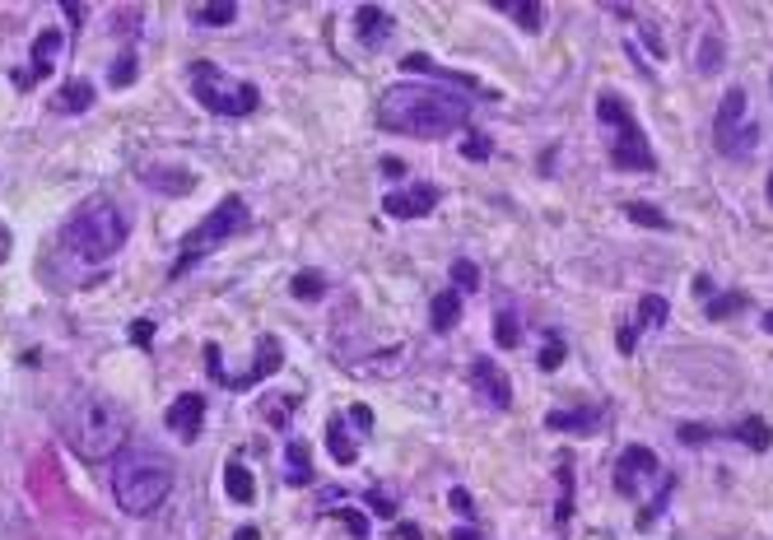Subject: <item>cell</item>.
Masks as SVG:
<instances>
[{"mask_svg": "<svg viewBox=\"0 0 773 540\" xmlns=\"http://www.w3.org/2000/svg\"><path fill=\"white\" fill-rule=\"evenodd\" d=\"M494 340H499V350H517L522 345V331H517V317L508 308L494 312Z\"/></svg>", "mask_w": 773, "mask_h": 540, "instance_id": "4316f807", "label": "cell"}, {"mask_svg": "<svg viewBox=\"0 0 773 540\" xmlns=\"http://www.w3.org/2000/svg\"><path fill=\"white\" fill-rule=\"evenodd\" d=\"M471 382L489 405H499V410L513 405V382H508V373H503L494 359H471Z\"/></svg>", "mask_w": 773, "mask_h": 540, "instance_id": "4fadbf2b", "label": "cell"}, {"mask_svg": "<svg viewBox=\"0 0 773 540\" xmlns=\"http://www.w3.org/2000/svg\"><path fill=\"white\" fill-rule=\"evenodd\" d=\"M163 424H168V429H173L182 443H196V438H201V424H205V396H196V392L177 396V401L168 405Z\"/></svg>", "mask_w": 773, "mask_h": 540, "instance_id": "7c38bea8", "label": "cell"}, {"mask_svg": "<svg viewBox=\"0 0 773 540\" xmlns=\"http://www.w3.org/2000/svg\"><path fill=\"white\" fill-rule=\"evenodd\" d=\"M448 499H452V508H457V513H471V494H466V489H452Z\"/></svg>", "mask_w": 773, "mask_h": 540, "instance_id": "f35d334b", "label": "cell"}, {"mask_svg": "<svg viewBox=\"0 0 773 540\" xmlns=\"http://www.w3.org/2000/svg\"><path fill=\"white\" fill-rule=\"evenodd\" d=\"M708 433L713 429H704V424H680V443H708Z\"/></svg>", "mask_w": 773, "mask_h": 540, "instance_id": "8d00e7d4", "label": "cell"}, {"mask_svg": "<svg viewBox=\"0 0 773 540\" xmlns=\"http://www.w3.org/2000/svg\"><path fill=\"white\" fill-rule=\"evenodd\" d=\"M131 336H136V345H150V336H154V322H145V317H140V322L131 326Z\"/></svg>", "mask_w": 773, "mask_h": 540, "instance_id": "74e56055", "label": "cell"}, {"mask_svg": "<svg viewBox=\"0 0 773 540\" xmlns=\"http://www.w3.org/2000/svg\"><path fill=\"white\" fill-rule=\"evenodd\" d=\"M285 480L294 489L312 485V452H308V443H299V438L285 447Z\"/></svg>", "mask_w": 773, "mask_h": 540, "instance_id": "e0dca14e", "label": "cell"}, {"mask_svg": "<svg viewBox=\"0 0 773 540\" xmlns=\"http://www.w3.org/2000/svg\"><path fill=\"white\" fill-rule=\"evenodd\" d=\"M457 317H462V289H443V294L429 303V322H434V331H452Z\"/></svg>", "mask_w": 773, "mask_h": 540, "instance_id": "ac0fdd59", "label": "cell"}, {"mask_svg": "<svg viewBox=\"0 0 773 540\" xmlns=\"http://www.w3.org/2000/svg\"><path fill=\"white\" fill-rule=\"evenodd\" d=\"M764 326H769V336H773V308H769V312H764Z\"/></svg>", "mask_w": 773, "mask_h": 540, "instance_id": "ee69618b", "label": "cell"}, {"mask_svg": "<svg viewBox=\"0 0 773 540\" xmlns=\"http://www.w3.org/2000/svg\"><path fill=\"white\" fill-rule=\"evenodd\" d=\"M326 447H331V457H336V466H354V443H350V433H345V419L340 415H331L326 419Z\"/></svg>", "mask_w": 773, "mask_h": 540, "instance_id": "d6986e66", "label": "cell"}, {"mask_svg": "<svg viewBox=\"0 0 773 540\" xmlns=\"http://www.w3.org/2000/svg\"><path fill=\"white\" fill-rule=\"evenodd\" d=\"M173 494V461L159 457V452H131V457L117 461V475H112V499L117 508L131 517H150L163 499Z\"/></svg>", "mask_w": 773, "mask_h": 540, "instance_id": "277c9868", "label": "cell"}, {"mask_svg": "<svg viewBox=\"0 0 773 540\" xmlns=\"http://www.w3.org/2000/svg\"><path fill=\"white\" fill-rule=\"evenodd\" d=\"M131 80H136V56H122V61L112 66V89H126Z\"/></svg>", "mask_w": 773, "mask_h": 540, "instance_id": "d6a6232c", "label": "cell"}, {"mask_svg": "<svg viewBox=\"0 0 773 540\" xmlns=\"http://www.w3.org/2000/svg\"><path fill=\"white\" fill-rule=\"evenodd\" d=\"M336 517H340V522H345V527H350V536H359V540L368 536V517L359 513V508H340Z\"/></svg>", "mask_w": 773, "mask_h": 540, "instance_id": "836d02e7", "label": "cell"}, {"mask_svg": "<svg viewBox=\"0 0 773 540\" xmlns=\"http://www.w3.org/2000/svg\"><path fill=\"white\" fill-rule=\"evenodd\" d=\"M354 424H359V429H368V424H373V415H368L364 405H354Z\"/></svg>", "mask_w": 773, "mask_h": 540, "instance_id": "ab89813d", "label": "cell"}, {"mask_svg": "<svg viewBox=\"0 0 773 540\" xmlns=\"http://www.w3.org/2000/svg\"><path fill=\"white\" fill-rule=\"evenodd\" d=\"M694 294H699V298H708V294H713V284H708V275H699V280H694Z\"/></svg>", "mask_w": 773, "mask_h": 540, "instance_id": "b9f144b4", "label": "cell"}, {"mask_svg": "<svg viewBox=\"0 0 773 540\" xmlns=\"http://www.w3.org/2000/svg\"><path fill=\"white\" fill-rule=\"evenodd\" d=\"M494 10L508 14V19H517L527 33H536V28H541V5H531V0H494Z\"/></svg>", "mask_w": 773, "mask_h": 540, "instance_id": "603a6c76", "label": "cell"}, {"mask_svg": "<svg viewBox=\"0 0 773 540\" xmlns=\"http://www.w3.org/2000/svg\"><path fill=\"white\" fill-rule=\"evenodd\" d=\"M746 112H750L746 89H727V98H722V108H718V122H713V140H718V149L732 154V159H741V154L755 145V135H760L746 122Z\"/></svg>", "mask_w": 773, "mask_h": 540, "instance_id": "ba28073f", "label": "cell"}, {"mask_svg": "<svg viewBox=\"0 0 773 540\" xmlns=\"http://www.w3.org/2000/svg\"><path fill=\"white\" fill-rule=\"evenodd\" d=\"M764 191H769V201H773V173H769V187H764Z\"/></svg>", "mask_w": 773, "mask_h": 540, "instance_id": "bcb514c9", "label": "cell"}, {"mask_svg": "<svg viewBox=\"0 0 773 540\" xmlns=\"http://www.w3.org/2000/svg\"><path fill=\"white\" fill-rule=\"evenodd\" d=\"M378 122L396 135L415 140H443L471 122V103L443 84H392L378 103Z\"/></svg>", "mask_w": 773, "mask_h": 540, "instance_id": "6da1fadb", "label": "cell"}, {"mask_svg": "<svg viewBox=\"0 0 773 540\" xmlns=\"http://www.w3.org/2000/svg\"><path fill=\"white\" fill-rule=\"evenodd\" d=\"M718 61H722V42L708 38L704 42V56H699V70H704V75H713V70H718Z\"/></svg>", "mask_w": 773, "mask_h": 540, "instance_id": "e575fe53", "label": "cell"}, {"mask_svg": "<svg viewBox=\"0 0 773 540\" xmlns=\"http://www.w3.org/2000/svg\"><path fill=\"white\" fill-rule=\"evenodd\" d=\"M224 489H229V499H233V503H252V499H257L252 471H247L243 461H229V466H224Z\"/></svg>", "mask_w": 773, "mask_h": 540, "instance_id": "44dd1931", "label": "cell"}, {"mask_svg": "<svg viewBox=\"0 0 773 540\" xmlns=\"http://www.w3.org/2000/svg\"><path fill=\"white\" fill-rule=\"evenodd\" d=\"M736 438H741L746 447H755V452H769V447H773V429L764 424L760 415H746V419H741V424H736Z\"/></svg>", "mask_w": 773, "mask_h": 540, "instance_id": "7402d4cb", "label": "cell"}, {"mask_svg": "<svg viewBox=\"0 0 773 540\" xmlns=\"http://www.w3.org/2000/svg\"><path fill=\"white\" fill-rule=\"evenodd\" d=\"M191 19H196V24H205V28H224V24H233V19H238V5H229V0H219V5H196V10H191Z\"/></svg>", "mask_w": 773, "mask_h": 540, "instance_id": "484cf974", "label": "cell"}, {"mask_svg": "<svg viewBox=\"0 0 773 540\" xmlns=\"http://www.w3.org/2000/svg\"><path fill=\"white\" fill-rule=\"evenodd\" d=\"M61 28H42L38 38H33V56H28V70H19L14 75V89H33L38 80H47L52 75V61H56V52H61Z\"/></svg>", "mask_w": 773, "mask_h": 540, "instance_id": "8fae6325", "label": "cell"}, {"mask_svg": "<svg viewBox=\"0 0 773 540\" xmlns=\"http://www.w3.org/2000/svg\"><path fill=\"white\" fill-rule=\"evenodd\" d=\"M666 322V298L662 294H648L638 303V317H634V331H657Z\"/></svg>", "mask_w": 773, "mask_h": 540, "instance_id": "d4e9b609", "label": "cell"}, {"mask_svg": "<svg viewBox=\"0 0 773 540\" xmlns=\"http://www.w3.org/2000/svg\"><path fill=\"white\" fill-rule=\"evenodd\" d=\"M657 452L652 447H624L620 452V461H615V489H620L624 499H638L643 494V485H652L657 480Z\"/></svg>", "mask_w": 773, "mask_h": 540, "instance_id": "30bf717a", "label": "cell"}, {"mask_svg": "<svg viewBox=\"0 0 773 540\" xmlns=\"http://www.w3.org/2000/svg\"><path fill=\"white\" fill-rule=\"evenodd\" d=\"M126 233H131V224H126L122 205L108 201V196H89V201L66 219V233H61V238H66V247L75 257L108 261L126 247Z\"/></svg>", "mask_w": 773, "mask_h": 540, "instance_id": "3957f363", "label": "cell"}, {"mask_svg": "<svg viewBox=\"0 0 773 540\" xmlns=\"http://www.w3.org/2000/svg\"><path fill=\"white\" fill-rule=\"evenodd\" d=\"M452 540H480V536H475V531H457V536H452Z\"/></svg>", "mask_w": 773, "mask_h": 540, "instance_id": "7bdbcfd3", "label": "cell"}, {"mask_svg": "<svg viewBox=\"0 0 773 540\" xmlns=\"http://www.w3.org/2000/svg\"><path fill=\"white\" fill-rule=\"evenodd\" d=\"M354 28H359V42H364V47H382L387 33H392V19H387V10H378V5H359V10H354Z\"/></svg>", "mask_w": 773, "mask_h": 540, "instance_id": "9a60e30c", "label": "cell"}, {"mask_svg": "<svg viewBox=\"0 0 773 540\" xmlns=\"http://www.w3.org/2000/svg\"><path fill=\"white\" fill-rule=\"evenodd\" d=\"M559 364H564V340L550 331V336H545V350H541V368H545V373H555Z\"/></svg>", "mask_w": 773, "mask_h": 540, "instance_id": "1f68e13d", "label": "cell"}, {"mask_svg": "<svg viewBox=\"0 0 773 540\" xmlns=\"http://www.w3.org/2000/svg\"><path fill=\"white\" fill-rule=\"evenodd\" d=\"M322 294H326V280H322V275H312V270L294 275V298H303V303H308V298H322Z\"/></svg>", "mask_w": 773, "mask_h": 540, "instance_id": "4dcf8cb0", "label": "cell"}, {"mask_svg": "<svg viewBox=\"0 0 773 540\" xmlns=\"http://www.w3.org/2000/svg\"><path fill=\"white\" fill-rule=\"evenodd\" d=\"M401 66H406L410 75H438V80H457L462 89H480V84H475L471 75H448V70H443V66H434V61H429V56H420V52H410L406 61H401Z\"/></svg>", "mask_w": 773, "mask_h": 540, "instance_id": "cb8c5ba5", "label": "cell"}, {"mask_svg": "<svg viewBox=\"0 0 773 540\" xmlns=\"http://www.w3.org/2000/svg\"><path fill=\"white\" fill-rule=\"evenodd\" d=\"M126 433H131L126 410L103 392H80L61 410V438L89 466H103V461L117 457L126 447Z\"/></svg>", "mask_w": 773, "mask_h": 540, "instance_id": "7a4b0ae2", "label": "cell"}, {"mask_svg": "<svg viewBox=\"0 0 773 540\" xmlns=\"http://www.w3.org/2000/svg\"><path fill=\"white\" fill-rule=\"evenodd\" d=\"M466 159H489V135H480V131H475V135H466Z\"/></svg>", "mask_w": 773, "mask_h": 540, "instance_id": "d590c367", "label": "cell"}, {"mask_svg": "<svg viewBox=\"0 0 773 540\" xmlns=\"http://www.w3.org/2000/svg\"><path fill=\"white\" fill-rule=\"evenodd\" d=\"M624 215L634 219V224H652V229H671V219H666V215H657V210H652V205H643V201H629V205H624Z\"/></svg>", "mask_w": 773, "mask_h": 540, "instance_id": "f1b7e54d", "label": "cell"}, {"mask_svg": "<svg viewBox=\"0 0 773 540\" xmlns=\"http://www.w3.org/2000/svg\"><path fill=\"white\" fill-rule=\"evenodd\" d=\"M452 284H457V289H480V266H475V261H466V257H457L452 261Z\"/></svg>", "mask_w": 773, "mask_h": 540, "instance_id": "83f0119b", "label": "cell"}, {"mask_svg": "<svg viewBox=\"0 0 773 540\" xmlns=\"http://www.w3.org/2000/svg\"><path fill=\"white\" fill-rule=\"evenodd\" d=\"M438 205V187H424V182H415V187H406V191H392L387 201H382V215H392V219H420V215H429Z\"/></svg>", "mask_w": 773, "mask_h": 540, "instance_id": "5bb4252c", "label": "cell"}, {"mask_svg": "<svg viewBox=\"0 0 773 540\" xmlns=\"http://www.w3.org/2000/svg\"><path fill=\"white\" fill-rule=\"evenodd\" d=\"M191 94H196V103L205 112H215V117H247L261 103L257 84L233 80L215 61H191Z\"/></svg>", "mask_w": 773, "mask_h": 540, "instance_id": "52a82bcc", "label": "cell"}, {"mask_svg": "<svg viewBox=\"0 0 773 540\" xmlns=\"http://www.w3.org/2000/svg\"><path fill=\"white\" fill-rule=\"evenodd\" d=\"M382 173H406V163H401V159H382Z\"/></svg>", "mask_w": 773, "mask_h": 540, "instance_id": "60d3db41", "label": "cell"}, {"mask_svg": "<svg viewBox=\"0 0 773 540\" xmlns=\"http://www.w3.org/2000/svg\"><path fill=\"white\" fill-rule=\"evenodd\" d=\"M746 308V294H727V298H708V317L722 322V317H736V312Z\"/></svg>", "mask_w": 773, "mask_h": 540, "instance_id": "f546056e", "label": "cell"}, {"mask_svg": "<svg viewBox=\"0 0 773 540\" xmlns=\"http://www.w3.org/2000/svg\"><path fill=\"white\" fill-rule=\"evenodd\" d=\"M205 368H210V378H215L219 387H229V392H247V387H257L261 378H271L275 368H280V345H275V336H261L257 340V364L233 378V373H224V364H219V345L210 340V345H205Z\"/></svg>", "mask_w": 773, "mask_h": 540, "instance_id": "9c48e42d", "label": "cell"}, {"mask_svg": "<svg viewBox=\"0 0 773 540\" xmlns=\"http://www.w3.org/2000/svg\"><path fill=\"white\" fill-rule=\"evenodd\" d=\"M597 424H601L597 405H583V410H550V415H545V429H555V433H592Z\"/></svg>", "mask_w": 773, "mask_h": 540, "instance_id": "2e32d148", "label": "cell"}, {"mask_svg": "<svg viewBox=\"0 0 773 540\" xmlns=\"http://www.w3.org/2000/svg\"><path fill=\"white\" fill-rule=\"evenodd\" d=\"M243 229H247V205H243V196H224V201H219L215 210H210V215H205L201 224H196V229L182 238V247H177V261H173V270H168V275H173V280H182V275H187L196 261L210 257L219 243H229L233 233H243Z\"/></svg>", "mask_w": 773, "mask_h": 540, "instance_id": "5b68a950", "label": "cell"}, {"mask_svg": "<svg viewBox=\"0 0 773 540\" xmlns=\"http://www.w3.org/2000/svg\"><path fill=\"white\" fill-rule=\"evenodd\" d=\"M0 257H5V229H0Z\"/></svg>", "mask_w": 773, "mask_h": 540, "instance_id": "f6af8a7d", "label": "cell"}, {"mask_svg": "<svg viewBox=\"0 0 773 540\" xmlns=\"http://www.w3.org/2000/svg\"><path fill=\"white\" fill-rule=\"evenodd\" d=\"M597 117L615 131L611 168H620V173H652V168H657V154H652L648 135H643V126L634 122V112H629V103H624L620 94H601L597 98Z\"/></svg>", "mask_w": 773, "mask_h": 540, "instance_id": "8992f818", "label": "cell"}, {"mask_svg": "<svg viewBox=\"0 0 773 540\" xmlns=\"http://www.w3.org/2000/svg\"><path fill=\"white\" fill-rule=\"evenodd\" d=\"M94 108V84L89 80H66L61 94H56V112H84Z\"/></svg>", "mask_w": 773, "mask_h": 540, "instance_id": "ffe728a7", "label": "cell"}]
</instances>
